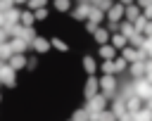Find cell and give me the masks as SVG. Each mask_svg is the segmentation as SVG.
Listing matches in <instances>:
<instances>
[{"instance_id": "cell-16", "label": "cell", "mask_w": 152, "mask_h": 121, "mask_svg": "<svg viewBox=\"0 0 152 121\" xmlns=\"http://www.w3.org/2000/svg\"><path fill=\"white\" fill-rule=\"evenodd\" d=\"M36 36H38V33L33 31V26H21V31H19V36H17V38H21L26 45H31V40H33Z\"/></svg>"}, {"instance_id": "cell-36", "label": "cell", "mask_w": 152, "mask_h": 121, "mask_svg": "<svg viewBox=\"0 0 152 121\" xmlns=\"http://www.w3.org/2000/svg\"><path fill=\"white\" fill-rule=\"evenodd\" d=\"M114 5V0H100V5H97V9H102V12H107L109 7Z\"/></svg>"}, {"instance_id": "cell-44", "label": "cell", "mask_w": 152, "mask_h": 121, "mask_svg": "<svg viewBox=\"0 0 152 121\" xmlns=\"http://www.w3.org/2000/svg\"><path fill=\"white\" fill-rule=\"evenodd\" d=\"M86 2H88V5H93V7H97V5H100V0H86Z\"/></svg>"}, {"instance_id": "cell-29", "label": "cell", "mask_w": 152, "mask_h": 121, "mask_svg": "<svg viewBox=\"0 0 152 121\" xmlns=\"http://www.w3.org/2000/svg\"><path fill=\"white\" fill-rule=\"evenodd\" d=\"M71 121H88V109H86V107L76 109V112H74V116H71Z\"/></svg>"}, {"instance_id": "cell-20", "label": "cell", "mask_w": 152, "mask_h": 121, "mask_svg": "<svg viewBox=\"0 0 152 121\" xmlns=\"http://www.w3.org/2000/svg\"><path fill=\"white\" fill-rule=\"evenodd\" d=\"M119 33H121V36L128 40V38L135 33V28H133V21H126V19H124V21H119Z\"/></svg>"}, {"instance_id": "cell-21", "label": "cell", "mask_w": 152, "mask_h": 121, "mask_svg": "<svg viewBox=\"0 0 152 121\" xmlns=\"http://www.w3.org/2000/svg\"><path fill=\"white\" fill-rule=\"evenodd\" d=\"M88 21H93V24H102L104 21V12L102 9H97V7H90V12H88Z\"/></svg>"}, {"instance_id": "cell-12", "label": "cell", "mask_w": 152, "mask_h": 121, "mask_svg": "<svg viewBox=\"0 0 152 121\" xmlns=\"http://www.w3.org/2000/svg\"><path fill=\"white\" fill-rule=\"evenodd\" d=\"M109 36H112V33H109L104 26H97V28L93 31V38H95V43H97V45H104V43H109Z\"/></svg>"}, {"instance_id": "cell-26", "label": "cell", "mask_w": 152, "mask_h": 121, "mask_svg": "<svg viewBox=\"0 0 152 121\" xmlns=\"http://www.w3.org/2000/svg\"><path fill=\"white\" fill-rule=\"evenodd\" d=\"M142 43H145V36H142V33H138V31L128 38V45H131V47H142Z\"/></svg>"}, {"instance_id": "cell-5", "label": "cell", "mask_w": 152, "mask_h": 121, "mask_svg": "<svg viewBox=\"0 0 152 121\" xmlns=\"http://www.w3.org/2000/svg\"><path fill=\"white\" fill-rule=\"evenodd\" d=\"M104 19H107V21H121V19H124V5L114 2V5L104 12Z\"/></svg>"}, {"instance_id": "cell-27", "label": "cell", "mask_w": 152, "mask_h": 121, "mask_svg": "<svg viewBox=\"0 0 152 121\" xmlns=\"http://www.w3.org/2000/svg\"><path fill=\"white\" fill-rule=\"evenodd\" d=\"M83 69L88 71V76H90V74H95V71H97V64H95V59L86 55V57H83Z\"/></svg>"}, {"instance_id": "cell-3", "label": "cell", "mask_w": 152, "mask_h": 121, "mask_svg": "<svg viewBox=\"0 0 152 121\" xmlns=\"http://www.w3.org/2000/svg\"><path fill=\"white\" fill-rule=\"evenodd\" d=\"M133 90H135V95L140 97V100H147V97H152V83L142 76V78H133Z\"/></svg>"}, {"instance_id": "cell-42", "label": "cell", "mask_w": 152, "mask_h": 121, "mask_svg": "<svg viewBox=\"0 0 152 121\" xmlns=\"http://www.w3.org/2000/svg\"><path fill=\"white\" fill-rule=\"evenodd\" d=\"M5 40H10V36H7L5 28H0V43H5Z\"/></svg>"}, {"instance_id": "cell-24", "label": "cell", "mask_w": 152, "mask_h": 121, "mask_svg": "<svg viewBox=\"0 0 152 121\" xmlns=\"http://www.w3.org/2000/svg\"><path fill=\"white\" fill-rule=\"evenodd\" d=\"M10 47H12V52H21V55H24V50H26L28 45H26L21 38H10Z\"/></svg>"}, {"instance_id": "cell-4", "label": "cell", "mask_w": 152, "mask_h": 121, "mask_svg": "<svg viewBox=\"0 0 152 121\" xmlns=\"http://www.w3.org/2000/svg\"><path fill=\"white\" fill-rule=\"evenodd\" d=\"M17 71L7 64V62H2L0 64V83H5V85H10V88H14V83H17Z\"/></svg>"}, {"instance_id": "cell-32", "label": "cell", "mask_w": 152, "mask_h": 121, "mask_svg": "<svg viewBox=\"0 0 152 121\" xmlns=\"http://www.w3.org/2000/svg\"><path fill=\"white\" fill-rule=\"evenodd\" d=\"M26 5H28V9H31V12H36V9L45 7V5H48V0H28Z\"/></svg>"}, {"instance_id": "cell-11", "label": "cell", "mask_w": 152, "mask_h": 121, "mask_svg": "<svg viewBox=\"0 0 152 121\" xmlns=\"http://www.w3.org/2000/svg\"><path fill=\"white\" fill-rule=\"evenodd\" d=\"M124 107H126V112H128V114H133V112H138V109L142 107V100H140L138 95H131V97H126V100H124Z\"/></svg>"}, {"instance_id": "cell-37", "label": "cell", "mask_w": 152, "mask_h": 121, "mask_svg": "<svg viewBox=\"0 0 152 121\" xmlns=\"http://www.w3.org/2000/svg\"><path fill=\"white\" fill-rule=\"evenodd\" d=\"M142 50L147 52V57L152 55V36H150V38H145V43H142Z\"/></svg>"}, {"instance_id": "cell-28", "label": "cell", "mask_w": 152, "mask_h": 121, "mask_svg": "<svg viewBox=\"0 0 152 121\" xmlns=\"http://www.w3.org/2000/svg\"><path fill=\"white\" fill-rule=\"evenodd\" d=\"M100 71H102V74H107V76H114V62H112V59H102Z\"/></svg>"}, {"instance_id": "cell-41", "label": "cell", "mask_w": 152, "mask_h": 121, "mask_svg": "<svg viewBox=\"0 0 152 121\" xmlns=\"http://www.w3.org/2000/svg\"><path fill=\"white\" fill-rule=\"evenodd\" d=\"M142 17H145V19H152V5H150V7H145V9H142Z\"/></svg>"}, {"instance_id": "cell-10", "label": "cell", "mask_w": 152, "mask_h": 121, "mask_svg": "<svg viewBox=\"0 0 152 121\" xmlns=\"http://www.w3.org/2000/svg\"><path fill=\"white\" fill-rule=\"evenodd\" d=\"M26 62H28V59H26V55H21V52H14V55L10 57V62H7V64H10L14 71H19V69H24V66H26Z\"/></svg>"}, {"instance_id": "cell-22", "label": "cell", "mask_w": 152, "mask_h": 121, "mask_svg": "<svg viewBox=\"0 0 152 121\" xmlns=\"http://www.w3.org/2000/svg\"><path fill=\"white\" fill-rule=\"evenodd\" d=\"M19 24H21V26H33V24H36V17H33V12H31V9H24V12H19Z\"/></svg>"}, {"instance_id": "cell-25", "label": "cell", "mask_w": 152, "mask_h": 121, "mask_svg": "<svg viewBox=\"0 0 152 121\" xmlns=\"http://www.w3.org/2000/svg\"><path fill=\"white\" fill-rule=\"evenodd\" d=\"M112 62H114V76H116V74H121V71H126V69H128V62H126V59H124V57H121V55H119V57H114V59H112Z\"/></svg>"}, {"instance_id": "cell-14", "label": "cell", "mask_w": 152, "mask_h": 121, "mask_svg": "<svg viewBox=\"0 0 152 121\" xmlns=\"http://www.w3.org/2000/svg\"><path fill=\"white\" fill-rule=\"evenodd\" d=\"M140 12H142V9H140L135 2H133V5H126V7H124V19H126V21H133V19L140 17Z\"/></svg>"}, {"instance_id": "cell-47", "label": "cell", "mask_w": 152, "mask_h": 121, "mask_svg": "<svg viewBox=\"0 0 152 121\" xmlns=\"http://www.w3.org/2000/svg\"><path fill=\"white\" fill-rule=\"evenodd\" d=\"M28 0H14V5H26Z\"/></svg>"}, {"instance_id": "cell-8", "label": "cell", "mask_w": 152, "mask_h": 121, "mask_svg": "<svg viewBox=\"0 0 152 121\" xmlns=\"http://www.w3.org/2000/svg\"><path fill=\"white\" fill-rule=\"evenodd\" d=\"M31 47H33L38 55H45V52L50 50V43H48V38H43V36H36V38L31 40Z\"/></svg>"}, {"instance_id": "cell-15", "label": "cell", "mask_w": 152, "mask_h": 121, "mask_svg": "<svg viewBox=\"0 0 152 121\" xmlns=\"http://www.w3.org/2000/svg\"><path fill=\"white\" fill-rule=\"evenodd\" d=\"M2 14H5V26L19 24V9H17V7H10V9H5Z\"/></svg>"}, {"instance_id": "cell-30", "label": "cell", "mask_w": 152, "mask_h": 121, "mask_svg": "<svg viewBox=\"0 0 152 121\" xmlns=\"http://www.w3.org/2000/svg\"><path fill=\"white\" fill-rule=\"evenodd\" d=\"M145 24H147V19H145V17H142V12H140V17H138V19H133V28H135L138 33H142Z\"/></svg>"}, {"instance_id": "cell-33", "label": "cell", "mask_w": 152, "mask_h": 121, "mask_svg": "<svg viewBox=\"0 0 152 121\" xmlns=\"http://www.w3.org/2000/svg\"><path fill=\"white\" fill-rule=\"evenodd\" d=\"M97 121H116V116H114V112H112V109H102Z\"/></svg>"}, {"instance_id": "cell-43", "label": "cell", "mask_w": 152, "mask_h": 121, "mask_svg": "<svg viewBox=\"0 0 152 121\" xmlns=\"http://www.w3.org/2000/svg\"><path fill=\"white\" fill-rule=\"evenodd\" d=\"M116 2H119V5H124V7H126V5H133V2H135V0H116Z\"/></svg>"}, {"instance_id": "cell-46", "label": "cell", "mask_w": 152, "mask_h": 121, "mask_svg": "<svg viewBox=\"0 0 152 121\" xmlns=\"http://www.w3.org/2000/svg\"><path fill=\"white\" fill-rule=\"evenodd\" d=\"M147 109H152V97H147V104H145Z\"/></svg>"}, {"instance_id": "cell-19", "label": "cell", "mask_w": 152, "mask_h": 121, "mask_svg": "<svg viewBox=\"0 0 152 121\" xmlns=\"http://www.w3.org/2000/svg\"><path fill=\"white\" fill-rule=\"evenodd\" d=\"M131 116H133V121H152V109H147V107L142 104V107H140L138 112H133Z\"/></svg>"}, {"instance_id": "cell-38", "label": "cell", "mask_w": 152, "mask_h": 121, "mask_svg": "<svg viewBox=\"0 0 152 121\" xmlns=\"http://www.w3.org/2000/svg\"><path fill=\"white\" fill-rule=\"evenodd\" d=\"M142 36H145V38L152 36V19H147V24H145V28H142Z\"/></svg>"}, {"instance_id": "cell-6", "label": "cell", "mask_w": 152, "mask_h": 121, "mask_svg": "<svg viewBox=\"0 0 152 121\" xmlns=\"http://www.w3.org/2000/svg\"><path fill=\"white\" fill-rule=\"evenodd\" d=\"M95 93H100V85H97V78L90 74V76L86 78V85H83V95H86V100H88V97H93Z\"/></svg>"}, {"instance_id": "cell-34", "label": "cell", "mask_w": 152, "mask_h": 121, "mask_svg": "<svg viewBox=\"0 0 152 121\" xmlns=\"http://www.w3.org/2000/svg\"><path fill=\"white\" fill-rule=\"evenodd\" d=\"M52 47H57L59 52H66V43L64 40H59V38H52V43H50Z\"/></svg>"}, {"instance_id": "cell-39", "label": "cell", "mask_w": 152, "mask_h": 121, "mask_svg": "<svg viewBox=\"0 0 152 121\" xmlns=\"http://www.w3.org/2000/svg\"><path fill=\"white\" fill-rule=\"evenodd\" d=\"M135 5H138L140 9H145V7H150V5H152V0H135Z\"/></svg>"}, {"instance_id": "cell-35", "label": "cell", "mask_w": 152, "mask_h": 121, "mask_svg": "<svg viewBox=\"0 0 152 121\" xmlns=\"http://www.w3.org/2000/svg\"><path fill=\"white\" fill-rule=\"evenodd\" d=\"M33 17H36V21H43V19L48 17V7H40V9H36V12H33Z\"/></svg>"}, {"instance_id": "cell-7", "label": "cell", "mask_w": 152, "mask_h": 121, "mask_svg": "<svg viewBox=\"0 0 152 121\" xmlns=\"http://www.w3.org/2000/svg\"><path fill=\"white\" fill-rule=\"evenodd\" d=\"M90 7H93V5H88L86 0H78V7L71 12V17H74L76 21H83V19H88V12H90Z\"/></svg>"}, {"instance_id": "cell-2", "label": "cell", "mask_w": 152, "mask_h": 121, "mask_svg": "<svg viewBox=\"0 0 152 121\" xmlns=\"http://www.w3.org/2000/svg\"><path fill=\"white\" fill-rule=\"evenodd\" d=\"M107 102H109V97L104 93H95L93 97L86 100V109L88 112H102V109H107Z\"/></svg>"}, {"instance_id": "cell-31", "label": "cell", "mask_w": 152, "mask_h": 121, "mask_svg": "<svg viewBox=\"0 0 152 121\" xmlns=\"http://www.w3.org/2000/svg\"><path fill=\"white\" fill-rule=\"evenodd\" d=\"M71 7V0H55V9L57 12H66Z\"/></svg>"}, {"instance_id": "cell-1", "label": "cell", "mask_w": 152, "mask_h": 121, "mask_svg": "<svg viewBox=\"0 0 152 121\" xmlns=\"http://www.w3.org/2000/svg\"><path fill=\"white\" fill-rule=\"evenodd\" d=\"M97 85H100V90L112 100V97H116V88H119V81H116V76H102V78H97Z\"/></svg>"}, {"instance_id": "cell-40", "label": "cell", "mask_w": 152, "mask_h": 121, "mask_svg": "<svg viewBox=\"0 0 152 121\" xmlns=\"http://www.w3.org/2000/svg\"><path fill=\"white\" fill-rule=\"evenodd\" d=\"M95 28H97V24H93V21H86V31H88V33H93Z\"/></svg>"}, {"instance_id": "cell-23", "label": "cell", "mask_w": 152, "mask_h": 121, "mask_svg": "<svg viewBox=\"0 0 152 121\" xmlns=\"http://www.w3.org/2000/svg\"><path fill=\"white\" fill-rule=\"evenodd\" d=\"M12 55H14V52H12V47H10V40L0 43V62H10Z\"/></svg>"}, {"instance_id": "cell-18", "label": "cell", "mask_w": 152, "mask_h": 121, "mask_svg": "<svg viewBox=\"0 0 152 121\" xmlns=\"http://www.w3.org/2000/svg\"><path fill=\"white\" fill-rule=\"evenodd\" d=\"M97 57H102V59H114V57H116V47H112L109 43H104V45H100Z\"/></svg>"}, {"instance_id": "cell-17", "label": "cell", "mask_w": 152, "mask_h": 121, "mask_svg": "<svg viewBox=\"0 0 152 121\" xmlns=\"http://www.w3.org/2000/svg\"><path fill=\"white\" fill-rule=\"evenodd\" d=\"M109 45H112V47H116V50H121V47H126V45H128V40H126L119 31H114V33L109 36Z\"/></svg>"}, {"instance_id": "cell-45", "label": "cell", "mask_w": 152, "mask_h": 121, "mask_svg": "<svg viewBox=\"0 0 152 121\" xmlns=\"http://www.w3.org/2000/svg\"><path fill=\"white\" fill-rule=\"evenodd\" d=\"M2 26H5V14L0 12V28H2Z\"/></svg>"}, {"instance_id": "cell-13", "label": "cell", "mask_w": 152, "mask_h": 121, "mask_svg": "<svg viewBox=\"0 0 152 121\" xmlns=\"http://www.w3.org/2000/svg\"><path fill=\"white\" fill-rule=\"evenodd\" d=\"M121 57L131 64V62H140V55H138V47H131V45H126V47H121Z\"/></svg>"}, {"instance_id": "cell-48", "label": "cell", "mask_w": 152, "mask_h": 121, "mask_svg": "<svg viewBox=\"0 0 152 121\" xmlns=\"http://www.w3.org/2000/svg\"><path fill=\"white\" fill-rule=\"evenodd\" d=\"M0 102H2V95H0Z\"/></svg>"}, {"instance_id": "cell-9", "label": "cell", "mask_w": 152, "mask_h": 121, "mask_svg": "<svg viewBox=\"0 0 152 121\" xmlns=\"http://www.w3.org/2000/svg\"><path fill=\"white\" fill-rule=\"evenodd\" d=\"M126 71H128L131 78H142L145 76V62H131Z\"/></svg>"}]
</instances>
